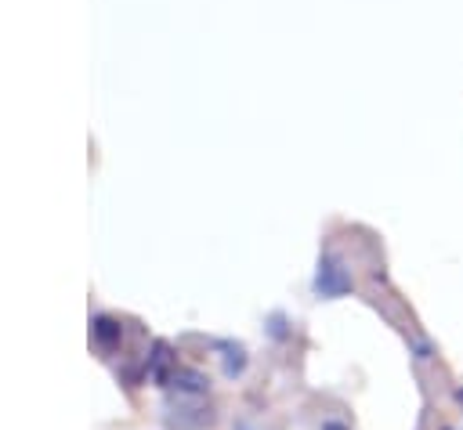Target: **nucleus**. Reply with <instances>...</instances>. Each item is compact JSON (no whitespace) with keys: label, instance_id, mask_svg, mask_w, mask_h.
Returning <instances> with one entry per match:
<instances>
[{"label":"nucleus","instance_id":"39448f33","mask_svg":"<svg viewBox=\"0 0 463 430\" xmlns=\"http://www.w3.org/2000/svg\"><path fill=\"white\" fill-rule=\"evenodd\" d=\"M268 332H271L275 340H286V336H289V329H286V318H282V314H271V318H268Z\"/></svg>","mask_w":463,"mask_h":430},{"label":"nucleus","instance_id":"0eeeda50","mask_svg":"<svg viewBox=\"0 0 463 430\" xmlns=\"http://www.w3.org/2000/svg\"><path fill=\"white\" fill-rule=\"evenodd\" d=\"M322 430H347V423H336V419H326Z\"/></svg>","mask_w":463,"mask_h":430},{"label":"nucleus","instance_id":"f257e3e1","mask_svg":"<svg viewBox=\"0 0 463 430\" xmlns=\"http://www.w3.org/2000/svg\"><path fill=\"white\" fill-rule=\"evenodd\" d=\"M311 289H315L322 300H340V296H347V293L354 289V278H351V271L344 267L340 257L326 253V257L318 260V271H315Z\"/></svg>","mask_w":463,"mask_h":430},{"label":"nucleus","instance_id":"7ed1b4c3","mask_svg":"<svg viewBox=\"0 0 463 430\" xmlns=\"http://www.w3.org/2000/svg\"><path fill=\"white\" fill-rule=\"evenodd\" d=\"M123 340V325L119 322H112V318H94V343L98 347H116Z\"/></svg>","mask_w":463,"mask_h":430},{"label":"nucleus","instance_id":"20e7f679","mask_svg":"<svg viewBox=\"0 0 463 430\" xmlns=\"http://www.w3.org/2000/svg\"><path fill=\"white\" fill-rule=\"evenodd\" d=\"M221 351H224V376L235 379L246 369V351L239 343H221Z\"/></svg>","mask_w":463,"mask_h":430},{"label":"nucleus","instance_id":"9d476101","mask_svg":"<svg viewBox=\"0 0 463 430\" xmlns=\"http://www.w3.org/2000/svg\"><path fill=\"white\" fill-rule=\"evenodd\" d=\"M441 430H452V426H441Z\"/></svg>","mask_w":463,"mask_h":430},{"label":"nucleus","instance_id":"423d86ee","mask_svg":"<svg viewBox=\"0 0 463 430\" xmlns=\"http://www.w3.org/2000/svg\"><path fill=\"white\" fill-rule=\"evenodd\" d=\"M412 351H416V358H420V361H423V358H430V354H434V347H430V343H427V340H412Z\"/></svg>","mask_w":463,"mask_h":430},{"label":"nucleus","instance_id":"f03ea898","mask_svg":"<svg viewBox=\"0 0 463 430\" xmlns=\"http://www.w3.org/2000/svg\"><path fill=\"white\" fill-rule=\"evenodd\" d=\"M170 387L177 390V394H188V397H199V394H206V387H210V379L199 372V369H184V365H177V372H174V379H170Z\"/></svg>","mask_w":463,"mask_h":430},{"label":"nucleus","instance_id":"1a4fd4ad","mask_svg":"<svg viewBox=\"0 0 463 430\" xmlns=\"http://www.w3.org/2000/svg\"><path fill=\"white\" fill-rule=\"evenodd\" d=\"M235 430H253V426H250V423H239V426H235Z\"/></svg>","mask_w":463,"mask_h":430},{"label":"nucleus","instance_id":"6e6552de","mask_svg":"<svg viewBox=\"0 0 463 430\" xmlns=\"http://www.w3.org/2000/svg\"><path fill=\"white\" fill-rule=\"evenodd\" d=\"M452 397H456V401L463 405V387H456V390H452Z\"/></svg>","mask_w":463,"mask_h":430}]
</instances>
